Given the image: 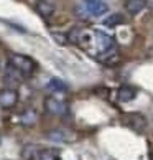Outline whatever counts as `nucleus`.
Returning a JSON list of instances; mask_svg holds the SVG:
<instances>
[{"mask_svg":"<svg viewBox=\"0 0 153 160\" xmlns=\"http://www.w3.org/2000/svg\"><path fill=\"white\" fill-rule=\"evenodd\" d=\"M36 119H38V112L35 109H31V108L25 109L20 114V124H22V126H25V127L35 126V124H36Z\"/></svg>","mask_w":153,"mask_h":160,"instance_id":"6e6552de","label":"nucleus"},{"mask_svg":"<svg viewBox=\"0 0 153 160\" xmlns=\"http://www.w3.org/2000/svg\"><path fill=\"white\" fill-rule=\"evenodd\" d=\"M94 43H96V48H97L99 53H102V51L115 46L114 38L110 37V35L104 33V32H94Z\"/></svg>","mask_w":153,"mask_h":160,"instance_id":"39448f33","label":"nucleus"},{"mask_svg":"<svg viewBox=\"0 0 153 160\" xmlns=\"http://www.w3.org/2000/svg\"><path fill=\"white\" fill-rule=\"evenodd\" d=\"M123 7H125L128 15L133 17V15H138L140 12L146 7V3H145V0H127V2L123 3Z\"/></svg>","mask_w":153,"mask_h":160,"instance_id":"9d476101","label":"nucleus"},{"mask_svg":"<svg viewBox=\"0 0 153 160\" xmlns=\"http://www.w3.org/2000/svg\"><path fill=\"white\" fill-rule=\"evenodd\" d=\"M36 160H61V158H60V153L55 149H45L38 152Z\"/></svg>","mask_w":153,"mask_h":160,"instance_id":"f8f14e48","label":"nucleus"},{"mask_svg":"<svg viewBox=\"0 0 153 160\" xmlns=\"http://www.w3.org/2000/svg\"><path fill=\"white\" fill-rule=\"evenodd\" d=\"M74 12H76V15H78L79 18H82V20H87V18H91V17H92L84 3H82V5H78V7L74 8Z\"/></svg>","mask_w":153,"mask_h":160,"instance_id":"dca6fc26","label":"nucleus"},{"mask_svg":"<svg viewBox=\"0 0 153 160\" xmlns=\"http://www.w3.org/2000/svg\"><path fill=\"white\" fill-rule=\"evenodd\" d=\"M122 22H123V17L120 13H110L109 17H105V18H104V25L109 27V28H114L117 25H120Z\"/></svg>","mask_w":153,"mask_h":160,"instance_id":"ddd939ff","label":"nucleus"},{"mask_svg":"<svg viewBox=\"0 0 153 160\" xmlns=\"http://www.w3.org/2000/svg\"><path fill=\"white\" fill-rule=\"evenodd\" d=\"M18 102V92L13 88H3L0 89V108L2 109H12Z\"/></svg>","mask_w":153,"mask_h":160,"instance_id":"7ed1b4c3","label":"nucleus"},{"mask_svg":"<svg viewBox=\"0 0 153 160\" xmlns=\"http://www.w3.org/2000/svg\"><path fill=\"white\" fill-rule=\"evenodd\" d=\"M45 109L51 116H64L68 112V104L66 101L61 99L58 94H51V96L45 98Z\"/></svg>","mask_w":153,"mask_h":160,"instance_id":"f03ea898","label":"nucleus"},{"mask_svg":"<svg viewBox=\"0 0 153 160\" xmlns=\"http://www.w3.org/2000/svg\"><path fill=\"white\" fill-rule=\"evenodd\" d=\"M84 5L89 10V13L92 17H101L105 12H109L107 3H104L102 0H84Z\"/></svg>","mask_w":153,"mask_h":160,"instance_id":"0eeeda50","label":"nucleus"},{"mask_svg":"<svg viewBox=\"0 0 153 160\" xmlns=\"http://www.w3.org/2000/svg\"><path fill=\"white\" fill-rule=\"evenodd\" d=\"M123 119H125V124L128 127L137 130V132H140V130H143L146 127V119L142 114H138V112H128V114L123 116Z\"/></svg>","mask_w":153,"mask_h":160,"instance_id":"20e7f679","label":"nucleus"},{"mask_svg":"<svg viewBox=\"0 0 153 160\" xmlns=\"http://www.w3.org/2000/svg\"><path fill=\"white\" fill-rule=\"evenodd\" d=\"M46 88H48V89L50 91H53V92H64V91H66V84H64V82L63 81H60V79H51L50 82H48V86H46Z\"/></svg>","mask_w":153,"mask_h":160,"instance_id":"2eb2a0df","label":"nucleus"},{"mask_svg":"<svg viewBox=\"0 0 153 160\" xmlns=\"http://www.w3.org/2000/svg\"><path fill=\"white\" fill-rule=\"evenodd\" d=\"M119 60H120V55H119V51L115 50V46L102 51L101 55H99V61H102L105 64H115V63H119Z\"/></svg>","mask_w":153,"mask_h":160,"instance_id":"1a4fd4ad","label":"nucleus"},{"mask_svg":"<svg viewBox=\"0 0 153 160\" xmlns=\"http://www.w3.org/2000/svg\"><path fill=\"white\" fill-rule=\"evenodd\" d=\"M8 64L15 68L23 78H30V76L36 71V63L26 55H20V53H12L8 55Z\"/></svg>","mask_w":153,"mask_h":160,"instance_id":"f257e3e1","label":"nucleus"},{"mask_svg":"<svg viewBox=\"0 0 153 160\" xmlns=\"http://www.w3.org/2000/svg\"><path fill=\"white\" fill-rule=\"evenodd\" d=\"M35 10H36V13L40 17H43V18H50V17L55 15L56 7H55V3H53V2H50V0H38V2L35 3Z\"/></svg>","mask_w":153,"mask_h":160,"instance_id":"423d86ee","label":"nucleus"},{"mask_svg":"<svg viewBox=\"0 0 153 160\" xmlns=\"http://www.w3.org/2000/svg\"><path fill=\"white\" fill-rule=\"evenodd\" d=\"M135 96H137V91L130 86H122V88H119V91H117V99H119L120 102H130L132 99H135Z\"/></svg>","mask_w":153,"mask_h":160,"instance_id":"9b49d317","label":"nucleus"},{"mask_svg":"<svg viewBox=\"0 0 153 160\" xmlns=\"http://www.w3.org/2000/svg\"><path fill=\"white\" fill-rule=\"evenodd\" d=\"M145 3H146V7H148L150 10H153V0H145Z\"/></svg>","mask_w":153,"mask_h":160,"instance_id":"f3484780","label":"nucleus"},{"mask_svg":"<svg viewBox=\"0 0 153 160\" xmlns=\"http://www.w3.org/2000/svg\"><path fill=\"white\" fill-rule=\"evenodd\" d=\"M46 137L51 139V140H58V142H66V140H71L69 135H66L64 130H51V132L46 134Z\"/></svg>","mask_w":153,"mask_h":160,"instance_id":"4468645a","label":"nucleus"}]
</instances>
